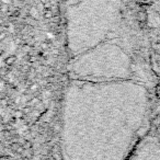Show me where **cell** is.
Masks as SVG:
<instances>
[{
  "label": "cell",
  "mask_w": 160,
  "mask_h": 160,
  "mask_svg": "<svg viewBox=\"0 0 160 160\" xmlns=\"http://www.w3.org/2000/svg\"><path fill=\"white\" fill-rule=\"evenodd\" d=\"M147 17H148V14H147L146 11H138L137 13V20L139 21L140 23H145L147 21Z\"/></svg>",
  "instance_id": "6da1fadb"
},
{
  "label": "cell",
  "mask_w": 160,
  "mask_h": 160,
  "mask_svg": "<svg viewBox=\"0 0 160 160\" xmlns=\"http://www.w3.org/2000/svg\"><path fill=\"white\" fill-rule=\"evenodd\" d=\"M52 17H53V13H52L51 10H47L46 12H45V18L46 19H51Z\"/></svg>",
  "instance_id": "7a4b0ae2"
},
{
  "label": "cell",
  "mask_w": 160,
  "mask_h": 160,
  "mask_svg": "<svg viewBox=\"0 0 160 160\" xmlns=\"http://www.w3.org/2000/svg\"><path fill=\"white\" fill-rule=\"evenodd\" d=\"M107 36H108V38H116V33H114V32H109Z\"/></svg>",
  "instance_id": "3957f363"
},
{
  "label": "cell",
  "mask_w": 160,
  "mask_h": 160,
  "mask_svg": "<svg viewBox=\"0 0 160 160\" xmlns=\"http://www.w3.org/2000/svg\"><path fill=\"white\" fill-rule=\"evenodd\" d=\"M13 60H14V57H12V58H9V59L7 60V62H8V64H10V62H13Z\"/></svg>",
  "instance_id": "277c9868"
}]
</instances>
